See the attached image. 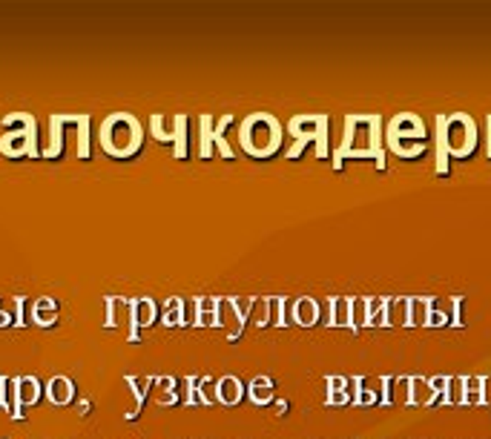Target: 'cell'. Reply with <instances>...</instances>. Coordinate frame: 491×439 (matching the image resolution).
Segmentation results:
<instances>
[{"instance_id":"d590c367","label":"cell","mask_w":491,"mask_h":439,"mask_svg":"<svg viewBox=\"0 0 491 439\" xmlns=\"http://www.w3.org/2000/svg\"><path fill=\"white\" fill-rule=\"evenodd\" d=\"M379 405H391L394 402V393H391V388H394V376H379Z\"/></svg>"},{"instance_id":"4dcf8cb0","label":"cell","mask_w":491,"mask_h":439,"mask_svg":"<svg viewBox=\"0 0 491 439\" xmlns=\"http://www.w3.org/2000/svg\"><path fill=\"white\" fill-rule=\"evenodd\" d=\"M253 319H256V327H267V325L273 322V307H270V299H256Z\"/></svg>"},{"instance_id":"f35d334b","label":"cell","mask_w":491,"mask_h":439,"mask_svg":"<svg viewBox=\"0 0 491 439\" xmlns=\"http://www.w3.org/2000/svg\"><path fill=\"white\" fill-rule=\"evenodd\" d=\"M351 402V391H333L328 393V405H348Z\"/></svg>"},{"instance_id":"1f68e13d","label":"cell","mask_w":491,"mask_h":439,"mask_svg":"<svg viewBox=\"0 0 491 439\" xmlns=\"http://www.w3.org/2000/svg\"><path fill=\"white\" fill-rule=\"evenodd\" d=\"M230 304H233V310H236V316H238V322L244 325L250 319V313H253V307H256V299H230Z\"/></svg>"},{"instance_id":"30bf717a","label":"cell","mask_w":491,"mask_h":439,"mask_svg":"<svg viewBox=\"0 0 491 439\" xmlns=\"http://www.w3.org/2000/svg\"><path fill=\"white\" fill-rule=\"evenodd\" d=\"M32 144H35L32 133H4V138H0V152L12 155V158H20V155L35 152Z\"/></svg>"},{"instance_id":"5b68a950","label":"cell","mask_w":491,"mask_h":439,"mask_svg":"<svg viewBox=\"0 0 491 439\" xmlns=\"http://www.w3.org/2000/svg\"><path fill=\"white\" fill-rule=\"evenodd\" d=\"M328 130H330V118L328 115H296L288 121V133L296 138L293 147L288 149V158H299V152L316 141V158L328 155Z\"/></svg>"},{"instance_id":"e575fe53","label":"cell","mask_w":491,"mask_h":439,"mask_svg":"<svg viewBox=\"0 0 491 439\" xmlns=\"http://www.w3.org/2000/svg\"><path fill=\"white\" fill-rule=\"evenodd\" d=\"M459 307H463V296H454V299H448V325H454V327L463 325V316H459Z\"/></svg>"},{"instance_id":"2e32d148","label":"cell","mask_w":491,"mask_h":439,"mask_svg":"<svg viewBox=\"0 0 491 439\" xmlns=\"http://www.w3.org/2000/svg\"><path fill=\"white\" fill-rule=\"evenodd\" d=\"M219 302L222 299H196V325H219Z\"/></svg>"},{"instance_id":"e0dca14e","label":"cell","mask_w":491,"mask_h":439,"mask_svg":"<svg viewBox=\"0 0 491 439\" xmlns=\"http://www.w3.org/2000/svg\"><path fill=\"white\" fill-rule=\"evenodd\" d=\"M248 396H250L253 405H267V402H273V396H276L273 379H267V376H256V379L250 382V388H248Z\"/></svg>"},{"instance_id":"4fadbf2b","label":"cell","mask_w":491,"mask_h":439,"mask_svg":"<svg viewBox=\"0 0 491 439\" xmlns=\"http://www.w3.org/2000/svg\"><path fill=\"white\" fill-rule=\"evenodd\" d=\"M181 118H184V115H173V118H167V115H152V133H156V138H159V141H173V144H175V135H178V130H181Z\"/></svg>"},{"instance_id":"f1b7e54d","label":"cell","mask_w":491,"mask_h":439,"mask_svg":"<svg viewBox=\"0 0 491 439\" xmlns=\"http://www.w3.org/2000/svg\"><path fill=\"white\" fill-rule=\"evenodd\" d=\"M213 127H216V123H213V118L210 115H201V158H210L213 155V149H216V144H213Z\"/></svg>"},{"instance_id":"4316f807","label":"cell","mask_w":491,"mask_h":439,"mask_svg":"<svg viewBox=\"0 0 491 439\" xmlns=\"http://www.w3.org/2000/svg\"><path fill=\"white\" fill-rule=\"evenodd\" d=\"M127 385H130L133 393H135V411L130 414V419H133V417H138L141 405H144V399H147V388L156 385V379H135V376H127Z\"/></svg>"},{"instance_id":"ba28073f","label":"cell","mask_w":491,"mask_h":439,"mask_svg":"<svg viewBox=\"0 0 491 439\" xmlns=\"http://www.w3.org/2000/svg\"><path fill=\"white\" fill-rule=\"evenodd\" d=\"M290 319L296 325H302V327H314L322 319V304L316 299H311V296H302V299H296L290 304Z\"/></svg>"},{"instance_id":"8d00e7d4","label":"cell","mask_w":491,"mask_h":439,"mask_svg":"<svg viewBox=\"0 0 491 439\" xmlns=\"http://www.w3.org/2000/svg\"><path fill=\"white\" fill-rule=\"evenodd\" d=\"M328 393H333V391H348V379H345V376H328Z\"/></svg>"},{"instance_id":"9a60e30c","label":"cell","mask_w":491,"mask_h":439,"mask_svg":"<svg viewBox=\"0 0 491 439\" xmlns=\"http://www.w3.org/2000/svg\"><path fill=\"white\" fill-rule=\"evenodd\" d=\"M15 391H18L20 405H35L41 399V382L35 376H20V379H15Z\"/></svg>"},{"instance_id":"7a4b0ae2","label":"cell","mask_w":491,"mask_h":439,"mask_svg":"<svg viewBox=\"0 0 491 439\" xmlns=\"http://www.w3.org/2000/svg\"><path fill=\"white\" fill-rule=\"evenodd\" d=\"M385 147L400 155V158L411 161V158H419L428 147V130L419 115L414 112H403V115H394L388 130H385Z\"/></svg>"},{"instance_id":"d6986e66","label":"cell","mask_w":491,"mask_h":439,"mask_svg":"<svg viewBox=\"0 0 491 439\" xmlns=\"http://www.w3.org/2000/svg\"><path fill=\"white\" fill-rule=\"evenodd\" d=\"M32 316L41 327H52L58 322V302L55 299H38L32 307Z\"/></svg>"},{"instance_id":"83f0119b","label":"cell","mask_w":491,"mask_h":439,"mask_svg":"<svg viewBox=\"0 0 491 439\" xmlns=\"http://www.w3.org/2000/svg\"><path fill=\"white\" fill-rule=\"evenodd\" d=\"M368 325V299H351V330L356 333L359 327Z\"/></svg>"},{"instance_id":"7c38bea8","label":"cell","mask_w":491,"mask_h":439,"mask_svg":"<svg viewBox=\"0 0 491 439\" xmlns=\"http://www.w3.org/2000/svg\"><path fill=\"white\" fill-rule=\"evenodd\" d=\"M46 396H49V402H55V405L72 402V396H75L72 379H67V376H52L49 385H46Z\"/></svg>"},{"instance_id":"ac0fdd59","label":"cell","mask_w":491,"mask_h":439,"mask_svg":"<svg viewBox=\"0 0 491 439\" xmlns=\"http://www.w3.org/2000/svg\"><path fill=\"white\" fill-rule=\"evenodd\" d=\"M351 382V399H354V405H374V402H379V391H371L368 388V379L365 376H354V379H348Z\"/></svg>"},{"instance_id":"cb8c5ba5","label":"cell","mask_w":491,"mask_h":439,"mask_svg":"<svg viewBox=\"0 0 491 439\" xmlns=\"http://www.w3.org/2000/svg\"><path fill=\"white\" fill-rule=\"evenodd\" d=\"M385 325H408V299H388Z\"/></svg>"},{"instance_id":"60d3db41","label":"cell","mask_w":491,"mask_h":439,"mask_svg":"<svg viewBox=\"0 0 491 439\" xmlns=\"http://www.w3.org/2000/svg\"><path fill=\"white\" fill-rule=\"evenodd\" d=\"M488 161H491V115H488Z\"/></svg>"},{"instance_id":"8fae6325","label":"cell","mask_w":491,"mask_h":439,"mask_svg":"<svg viewBox=\"0 0 491 439\" xmlns=\"http://www.w3.org/2000/svg\"><path fill=\"white\" fill-rule=\"evenodd\" d=\"M434 399H440V393L434 391L431 379L411 376V379H408V405H431Z\"/></svg>"},{"instance_id":"f546056e","label":"cell","mask_w":491,"mask_h":439,"mask_svg":"<svg viewBox=\"0 0 491 439\" xmlns=\"http://www.w3.org/2000/svg\"><path fill=\"white\" fill-rule=\"evenodd\" d=\"M175 379H173V376H161V379H156V388L161 391L159 393V402L161 405H173V402H178V391H175Z\"/></svg>"},{"instance_id":"5bb4252c","label":"cell","mask_w":491,"mask_h":439,"mask_svg":"<svg viewBox=\"0 0 491 439\" xmlns=\"http://www.w3.org/2000/svg\"><path fill=\"white\" fill-rule=\"evenodd\" d=\"M216 396H219V402H224V405H236V402L244 396L241 379H236V376H222V379L216 382Z\"/></svg>"},{"instance_id":"603a6c76","label":"cell","mask_w":491,"mask_h":439,"mask_svg":"<svg viewBox=\"0 0 491 439\" xmlns=\"http://www.w3.org/2000/svg\"><path fill=\"white\" fill-rule=\"evenodd\" d=\"M233 123V115H222L219 121H216V127H213V144H216V149L224 155V158H233V149H230V144H227V138H224V130Z\"/></svg>"},{"instance_id":"ab89813d","label":"cell","mask_w":491,"mask_h":439,"mask_svg":"<svg viewBox=\"0 0 491 439\" xmlns=\"http://www.w3.org/2000/svg\"><path fill=\"white\" fill-rule=\"evenodd\" d=\"M483 405H491V376H483Z\"/></svg>"},{"instance_id":"6da1fadb","label":"cell","mask_w":491,"mask_h":439,"mask_svg":"<svg viewBox=\"0 0 491 439\" xmlns=\"http://www.w3.org/2000/svg\"><path fill=\"white\" fill-rule=\"evenodd\" d=\"M345 158H374L377 170H385V138L379 115H348L345 135L333 149V170H342Z\"/></svg>"},{"instance_id":"ffe728a7","label":"cell","mask_w":491,"mask_h":439,"mask_svg":"<svg viewBox=\"0 0 491 439\" xmlns=\"http://www.w3.org/2000/svg\"><path fill=\"white\" fill-rule=\"evenodd\" d=\"M448 144H445V115H437V175L448 173Z\"/></svg>"},{"instance_id":"484cf974","label":"cell","mask_w":491,"mask_h":439,"mask_svg":"<svg viewBox=\"0 0 491 439\" xmlns=\"http://www.w3.org/2000/svg\"><path fill=\"white\" fill-rule=\"evenodd\" d=\"M385 313H388V299H368V325L385 327Z\"/></svg>"},{"instance_id":"44dd1931","label":"cell","mask_w":491,"mask_h":439,"mask_svg":"<svg viewBox=\"0 0 491 439\" xmlns=\"http://www.w3.org/2000/svg\"><path fill=\"white\" fill-rule=\"evenodd\" d=\"M434 304V299H408V325H428Z\"/></svg>"},{"instance_id":"8992f818","label":"cell","mask_w":491,"mask_h":439,"mask_svg":"<svg viewBox=\"0 0 491 439\" xmlns=\"http://www.w3.org/2000/svg\"><path fill=\"white\" fill-rule=\"evenodd\" d=\"M445 144L448 152L457 155V158H469V155L477 149V123L471 115L457 112L445 118Z\"/></svg>"},{"instance_id":"d4e9b609","label":"cell","mask_w":491,"mask_h":439,"mask_svg":"<svg viewBox=\"0 0 491 439\" xmlns=\"http://www.w3.org/2000/svg\"><path fill=\"white\" fill-rule=\"evenodd\" d=\"M184 310H187V304H184L181 299H170V302L164 304V316H161V322H164L167 327L184 325Z\"/></svg>"},{"instance_id":"52a82bcc","label":"cell","mask_w":491,"mask_h":439,"mask_svg":"<svg viewBox=\"0 0 491 439\" xmlns=\"http://www.w3.org/2000/svg\"><path fill=\"white\" fill-rule=\"evenodd\" d=\"M156 302L152 299H135L130 304V339H138V330L156 322Z\"/></svg>"},{"instance_id":"d6a6232c","label":"cell","mask_w":491,"mask_h":439,"mask_svg":"<svg viewBox=\"0 0 491 439\" xmlns=\"http://www.w3.org/2000/svg\"><path fill=\"white\" fill-rule=\"evenodd\" d=\"M270 307H273V325L285 327L288 325V302L285 299H270Z\"/></svg>"},{"instance_id":"7402d4cb","label":"cell","mask_w":491,"mask_h":439,"mask_svg":"<svg viewBox=\"0 0 491 439\" xmlns=\"http://www.w3.org/2000/svg\"><path fill=\"white\" fill-rule=\"evenodd\" d=\"M466 379L469 376H448V388L443 393L445 405H466Z\"/></svg>"},{"instance_id":"277c9868","label":"cell","mask_w":491,"mask_h":439,"mask_svg":"<svg viewBox=\"0 0 491 439\" xmlns=\"http://www.w3.org/2000/svg\"><path fill=\"white\" fill-rule=\"evenodd\" d=\"M141 141H144V130L133 115L118 112V115L104 121L101 144L109 155H115V158H130V155H135L141 149Z\"/></svg>"},{"instance_id":"74e56055","label":"cell","mask_w":491,"mask_h":439,"mask_svg":"<svg viewBox=\"0 0 491 439\" xmlns=\"http://www.w3.org/2000/svg\"><path fill=\"white\" fill-rule=\"evenodd\" d=\"M428 325H431V327L448 325V313H445V310H437V307H431V316H428Z\"/></svg>"},{"instance_id":"9c48e42d","label":"cell","mask_w":491,"mask_h":439,"mask_svg":"<svg viewBox=\"0 0 491 439\" xmlns=\"http://www.w3.org/2000/svg\"><path fill=\"white\" fill-rule=\"evenodd\" d=\"M322 322L328 327H348L351 325V299H328L322 304Z\"/></svg>"},{"instance_id":"836d02e7","label":"cell","mask_w":491,"mask_h":439,"mask_svg":"<svg viewBox=\"0 0 491 439\" xmlns=\"http://www.w3.org/2000/svg\"><path fill=\"white\" fill-rule=\"evenodd\" d=\"M175 158H187V115L181 118V130L175 135Z\"/></svg>"},{"instance_id":"3957f363","label":"cell","mask_w":491,"mask_h":439,"mask_svg":"<svg viewBox=\"0 0 491 439\" xmlns=\"http://www.w3.org/2000/svg\"><path fill=\"white\" fill-rule=\"evenodd\" d=\"M238 138H241V147L250 155H256V158H267V155H273L282 144V123L267 112H256V115L241 121Z\"/></svg>"}]
</instances>
